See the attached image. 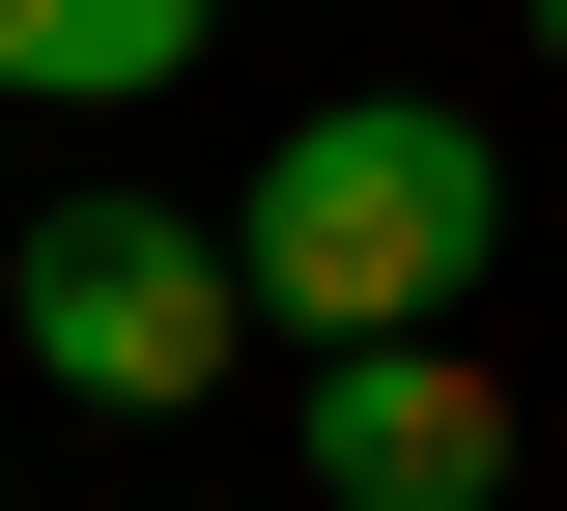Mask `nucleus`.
<instances>
[{
	"label": "nucleus",
	"mask_w": 567,
	"mask_h": 511,
	"mask_svg": "<svg viewBox=\"0 0 567 511\" xmlns=\"http://www.w3.org/2000/svg\"><path fill=\"white\" fill-rule=\"evenodd\" d=\"M227 256H256L284 341H454L483 256H511V143L454 114V85H341V114H284V143H256Z\"/></svg>",
	"instance_id": "obj_1"
},
{
	"label": "nucleus",
	"mask_w": 567,
	"mask_h": 511,
	"mask_svg": "<svg viewBox=\"0 0 567 511\" xmlns=\"http://www.w3.org/2000/svg\"><path fill=\"white\" fill-rule=\"evenodd\" d=\"M0 313H29V369H58L85 427H199L227 341H256V256L171 227V200H29L0 227Z\"/></svg>",
	"instance_id": "obj_2"
},
{
	"label": "nucleus",
	"mask_w": 567,
	"mask_h": 511,
	"mask_svg": "<svg viewBox=\"0 0 567 511\" xmlns=\"http://www.w3.org/2000/svg\"><path fill=\"white\" fill-rule=\"evenodd\" d=\"M312 483L341 511H511V369L483 341H312Z\"/></svg>",
	"instance_id": "obj_3"
},
{
	"label": "nucleus",
	"mask_w": 567,
	"mask_h": 511,
	"mask_svg": "<svg viewBox=\"0 0 567 511\" xmlns=\"http://www.w3.org/2000/svg\"><path fill=\"white\" fill-rule=\"evenodd\" d=\"M539 58H567V0H539Z\"/></svg>",
	"instance_id": "obj_4"
}]
</instances>
